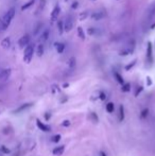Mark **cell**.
<instances>
[{
	"label": "cell",
	"instance_id": "obj_36",
	"mask_svg": "<svg viewBox=\"0 0 155 156\" xmlns=\"http://www.w3.org/2000/svg\"><path fill=\"white\" fill-rule=\"evenodd\" d=\"M100 155H101V156H106V154L104 152H101V153H100Z\"/></svg>",
	"mask_w": 155,
	"mask_h": 156
},
{
	"label": "cell",
	"instance_id": "obj_17",
	"mask_svg": "<svg viewBox=\"0 0 155 156\" xmlns=\"http://www.w3.org/2000/svg\"><path fill=\"white\" fill-rule=\"evenodd\" d=\"M49 37V30H45L43 32V35L40 36V42H45Z\"/></svg>",
	"mask_w": 155,
	"mask_h": 156
},
{
	"label": "cell",
	"instance_id": "obj_5",
	"mask_svg": "<svg viewBox=\"0 0 155 156\" xmlns=\"http://www.w3.org/2000/svg\"><path fill=\"white\" fill-rule=\"evenodd\" d=\"M30 42V36L28 34H25L23 36H21L18 40V45H19L20 48H26L27 46L29 45Z\"/></svg>",
	"mask_w": 155,
	"mask_h": 156
},
{
	"label": "cell",
	"instance_id": "obj_25",
	"mask_svg": "<svg viewBox=\"0 0 155 156\" xmlns=\"http://www.w3.org/2000/svg\"><path fill=\"white\" fill-rule=\"evenodd\" d=\"M59 140H61V135L59 134H57V135H54V136L52 137V141L53 142H59Z\"/></svg>",
	"mask_w": 155,
	"mask_h": 156
},
{
	"label": "cell",
	"instance_id": "obj_23",
	"mask_svg": "<svg viewBox=\"0 0 155 156\" xmlns=\"http://www.w3.org/2000/svg\"><path fill=\"white\" fill-rule=\"evenodd\" d=\"M68 66H69L70 68H73L76 66V59L74 57H70L69 61H68Z\"/></svg>",
	"mask_w": 155,
	"mask_h": 156
},
{
	"label": "cell",
	"instance_id": "obj_16",
	"mask_svg": "<svg viewBox=\"0 0 155 156\" xmlns=\"http://www.w3.org/2000/svg\"><path fill=\"white\" fill-rule=\"evenodd\" d=\"M124 119V108L122 105H120L119 107V121H123Z\"/></svg>",
	"mask_w": 155,
	"mask_h": 156
},
{
	"label": "cell",
	"instance_id": "obj_31",
	"mask_svg": "<svg viewBox=\"0 0 155 156\" xmlns=\"http://www.w3.org/2000/svg\"><path fill=\"white\" fill-rule=\"evenodd\" d=\"M141 90H142V87H139L138 89H137V91H136L135 96H138V94H139V92H141Z\"/></svg>",
	"mask_w": 155,
	"mask_h": 156
},
{
	"label": "cell",
	"instance_id": "obj_20",
	"mask_svg": "<svg viewBox=\"0 0 155 156\" xmlns=\"http://www.w3.org/2000/svg\"><path fill=\"white\" fill-rule=\"evenodd\" d=\"M114 108H115V106H114V103H113V102H109V103L106 104V111L109 112V113H113V112H114Z\"/></svg>",
	"mask_w": 155,
	"mask_h": 156
},
{
	"label": "cell",
	"instance_id": "obj_1",
	"mask_svg": "<svg viewBox=\"0 0 155 156\" xmlns=\"http://www.w3.org/2000/svg\"><path fill=\"white\" fill-rule=\"evenodd\" d=\"M14 16H15V8H11L10 10H8L7 13L4 14L3 17L1 18V21H0V28H1V30H7L10 27Z\"/></svg>",
	"mask_w": 155,
	"mask_h": 156
},
{
	"label": "cell",
	"instance_id": "obj_37",
	"mask_svg": "<svg viewBox=\"0 0 155 156\" xmlns=\"http://www.w3.org/2000/svg\"><path fill=\"white\" fill-rule=\"evenodd\" d=\"M92 1H94V0H92Z\"/></svg>",
	"mask_w": 155,
	"mask_h": 156
},
{
	"label": "cell",
	"instance_id": "obj_6",
	"mask_svg": "<svg viewBox=\"0 0 155 156\" xmlns=\"http://www.w3.org/2000/svg\"><path fill=\"white\" fill-rule=\"evenodd\" d=\"M11 69L10 68H7V69H3V70H1L0 71V80L1 81H7L8 79L10 78L11 75Z\"/></svg>",
	"mask_w": 155,
	"mask_h": 156
},
{
	"label": "cell",
	"instance_id": "obj_29",
	"mask_svg": "<svg viewBox=\"0 0 155 156\" xmlns=\"http://www.w3.org/2000/svg\"><path fill=\"white\" fill-rule=\"evenodd\" d=\"M148 113H149V111L147 109V108H145V109H143V111H142V113H141V118H145V117H147Z\"/></svg>",
	"mask_w": 155,
	"mask_h": 156
},
{
	"label": "cell",
	"instance_id": "obj_9",
	"mask_svg": "<svg viewBox=\"0 0 155 156\" xmlns=\"http://www.w3.org/2000/svg\"><path fill=\"white\" fill-rule=\"evenodd\" d=\"M36 125L38 127V129L42 130L43 132H50V127H48V125H46L45 123H43V122L40 120H38V119L36 120Z\"/></svg>",
	"mask_w": 155,
	"mask_h": 156
},
{
	"label": "cell",
	"instance_id": "obj_10",
	"mask_svg": "<svg viewBox=\"0 0 155 156\" xmlns=\"http://www.w3.org/2000/svg\"><path fill=\"white\" fill-rule=\"evenodd\" d=\"M1 47L3 49H9L11 47V38L10 37H4L1 40Z\"/></svg>",
	"mask_w": 155,
	"mask_h": 156
},
{
	"label": "cell",
	"instance_id": "obj_19",
	"mask_svg": "<svg viewBox=\"0 0 155 156\" xmlns=\"http://www.w3.org/2000/svg\"><path fill=\"white\" fill-rule=\"evenodd\" d=\"M57 27H59V34H63V32L65 31V30H64V21L63 20H59V21H57Z\"/></svg>",
	"mask_w": 155,
	"mask_h": 156
},
{
	"label": "cell",
	"instance_id": "obj_32",
	"mask_svg": "<svg viewBox=\"0 0 155 156\" xmlns=\"http://www.w3.org/2000/svg\"><path fill=\"white\" fill-rule=\"evenodd\" d=\"M147 84H148L149 86L152 84V81H151V79H150V78H147Z\"/></svg>",
	"mask_w": 155,
	"mask_h": 156
},
{
	"label": "cell",
	"instance_id": "obj_24",
	"mask_svg": "<svg viewBox=\"0 0 155 156\" xmlns=\"http://www.w3.org/2000/svg\"><path fill=\"white\" fill-rule=\"evenodd\" d=\"M115 78H116V80L118 81V83H120V84H124V82H123V79H122V77L119 73H117V72H115Z\"/></svg>",
	"mask_w": 155,
	"mask_h": 156
},
{
	"label": "cell",
	"instance_id": "obj_26",
	"mask_svg": "<svg viewBox=\"0 0 155 156\" xmlns=\"http://www.w3.org/2000/svg\"><path fill=\"white\" fill-rule=\"evenodd\" d=\"M87 12H83L82 14H81V15H80V20H84L86 18V17L88 16V15H87Z\"/></svg>",
	"mask_w": 155,
	"mask_h": 156
},
{
	"label": "cell",
	"instance_id": "obj_27",
	"mask_svg": "<svg viewBox=\"0 0 155 156\" xmlns=\"http://www.w3.org/2000/svg\"><path fill=\"white\" fill-rule=\"evenodd\" d=\"M135 64H136V61H133V62L131 63V64H129V65L126 66V70H130V68H132V67H133L134 65H135Z\"/></svg>",
	"mask_w": 155,
	"mask_h": 156
},
{
	"label": "cell",
	"instance_id": "obj_18",
	"mask_svg": "<svg viewBox=\"0 0 155 156\" xmlns=\"http://www.w3.org/2000/svg\"><path fill=\"white\" fill-rule=\"evenodd\" d=\"M34 1H35V0H30L29 2L25 3V4L23 5V7H21V10L25 11V10H27V9H29L30 7H32V5L34 4Z\"/></svg>",
	"mask_w": 155,
	"mask_h": 156
},
{
	"label": "cell",
	"instance_id": "obj_2",
	"mask_svg": "<svg viewBox=\"0 0 155 156\" xmlns=\"http://www.w3.org/2000/svg\"><path fill=\"white\" fill-rule=\"evenodd\" d=\"M34 54V45H28L25 48V52H23V61L25 63L29 64L31 61H32V57H33Z\"/></svg>",
	"mask_w": 155,
	"mask_h": 156
},
{
	"label": "cell",
	"instance_id": "obj_8",
	"mask_svg": "<svg viewBox=\"0 0 155 156\" xmlns=\"http://www.w3.org/2000/svg\"><path fill=\"white\" fill-rule=\"evenodd\" d=\"M147 59L149 63H152L153 61V55H152V42H148V47H147Z\"/></svg>",
	"mask_w": 155,
	"mask_h": 156
},
{
	"label": "cell",
	"instance_id": "obj_14",
	"mask_svg": "<svg viewBox=\"0 0 155 156\" xmlns=\"http://www.w3.org/2000/svg\"><path fill=\"white\" fill-rule=\"evenodd\" d=\"M44 51H45V49H44V45L43 44H40V45L37 46V49H36V54L37 56H43L44 54Z\"/></svg>",
	"mask_w": 155,
	"mask_h": 156
},
{
	"label": "cell",
	"instance_id": "obj_30",
	"mask_svg": "<svg viewBox=\"0 0 155 156\" xmlns=\"http://www.w3.org/2000/svg\"><path fill=\"white\" fill-rule=\"evenodd\" d=\"M62 125H63V127H69V125H70V121H69V120H65V121H63V123H62Z\"/></svg>",
	"mask_w": 155,
	"mask_h": 156
},
{
	"label": "cell",
	"instance_id": "obj_33",
	"mask_svg": "<svg viewBox=\"0 0 155 156\" xmlns=\"http://www.w3.org/2000/svg\"><path fill=\"white\" fill-rule=\"evenodd\" d=\"M100 98H101L102 100H104V99H105V98H106V96H105V94H101V97H100Z\"/></svg>",
	"mask_w": 155,
	"mask_h": 156
},
{
	"label": "cell",
	"instance_id": "obj_34",
	"mask_svg": "<svg viewBox=\"0 0 155 156\" xmlns=\"http://www.w3.org/2000/svg\"><path fill=\"white\" fill-rule=\"evenodd\" d=\"M76 5H78V2H74L72 4V9H76Z\"/></svg>",
	"mask_w": 155,
	"mask_h": 156
},
{
	"label": "cell",
	"instance_id": "obj_3",
	"mask_svg": "<svg viewBox=\"0 0 155 156\" xmlns=\"http://www.w3.org/2000/svg\"><path fill=\"white\" fill-rule=\"evenodd\" d=\"M134 47H135V42L132 40L131 42L128 44L124 49H122V51H120V55H128V54H131L133 51H134Z\"/></svg>",
	"mask_w": 155,
	"mask_h": 156
},
{
	"label": "cell",
	"instance_id": "obj_12",
	"mask_svg": "<svg viewBox=\"0 0 155 156\" xmlns=\"http://www.w3.org/2000/svg\"><path fill=\"white\" fill-rule=\"evenodd\" d=\"M54 46H55L56 51L59 52V53H63L64 50H65V45H64V44H62V42H55V44H54Z\"/></svg>",
	"mask_w": 155,
	"mask_h": 156
},
{
	"label": "cell",
	"instance_id": "obj_21",
	"mask_svg": "<svg viewBox=\"0 0 155 156\" xmlns=\"http://www.w3.org/2000/svg\"><path fill=\"white\" fill-rule=\"evenodd\" d=\"M78 35H79L80 38L83 39V40L85 39V34H84V31H83V29L81 28V27L78 28Z\"/></svg>",
	"mask_w": 155,
	"mask_h": 156
},
{
	"label": "cell",
	"instance_id": "obj_7",
	"mask_svg": "<svg viewBox=\"0 0 155 156\" xmlns=\"http://www.w3.org/2000/svg\"><path fill=\"white\" fill-rule=\"evenodd\" d=\"M71 29H72V18L70 16H67L66 20L64 21V30L66 32H69Z\"/></svg>",
	"mask_w": 155,
	"mask_h": 156
},
{
	"label": "cell",
	"instance_id": "obj_11",
	"mask_svg": "<svg viewBox=\"0 0 155 156\" xmlns=\"http://www.w3.org/2000/svg\"><path fill=\"white\" fill-rule=\"evenodd\" d=\"M64 151H65V146H56L55 149L52 151V153H53V155L59 156V155H62V154H63Z\"/></svg>",
	"mask_w": 155,
	"mask_h": 156
},
{
	"label": "cell",
	"instance_id": "obj_15",
	"mask_svg": "<svg viewBox=\"0 0 155 156\" xmlns=\"http://www.w3.org/2000/svg\"><path fill=\"white\" fill-rule=\"evenodd\" d=\"M104 16H105V14L103 13V12H97V13H94L91 15L92 18H94V19H97V20L101 19V18H103Z\"/></svg>",
	"mask_w": 155,
	"mask_h": 156
},
{
	"label": "cell",
	"instance_id": "obj_22",
	"mask_svg": "<svg viewBox=\"0 0 155 156\" xmlns=\"http://www.w3.org/2000/svg\"><path fill=\"white\" fill-rule=\"evenodd\" d=\"M130 89H131V85L129 83H124V84L122 85V91L128 92V91H130Z\"/></svg>",
	"mask_w": 155,
	"mask_h": 156
},
{
	"label": "cell",
	"instance_id": "obj_4",
	"mask_svg": "<svg viewBox=\"0 0 155 156\" xmlns=\"http://www.w3.org/2000/svg\"><path fill=\"white\" fill-rule=\"evenodd\" d=\"M59 14H61V8H59V5H55L54 7V9L52 10V12H51V16H50V20H51V23H53L55 20H57V18H59Z\"/></svg>",
	"mask_w": 155,
	"mask_h": 156
},
{
	"label": "cell",
	"instance_id": "obj_35",
	"mask_svg": "<svg viewBox=\"0 0 155 156\" xmlns=\"http://www.w3.org/2000/svg\"><path fill=\"white\" fill-rule=\"evenodd\" d=\"M49 117H50V115H49V114L45 115V118H46V119H49Z\"/></svg>",
	"mask_w": 155,
	"mask_h": 156
},
{
	"label": "cell",
	"instance_id": "obj_13",
	"mask_svg": "<svg viewBox=\"0 0 155 156\" xmlns=\"http://www.w3.org/2000/svg\"><path fill=\"white\" fill-rule=\"evenodd\" d=\"M45 5H46V0H40V5H38V9H37V11L35 12V14L37 15V14H40V12H43Z\"/></svg>",
	"mask_w": 155,
	"mask_h": 156
},
{
	"label": "cell",
	"instance_id": "obj_28",
	"mask_svg": "<svg viewBox=\"0 0 155 156\" xmlns=\"http://www.w3.org/2000/svg\"><path fill=\"white\" fill-rule=\"evenodd\" d=\"M29 106H31V104H25V105H23L21 107H19L18 109H17V112H19V111H23V109H25V108L27 107H29Z\"/></svg>",
	"mask_w": 155,
	"mask_h": 156
}]
</instances>
